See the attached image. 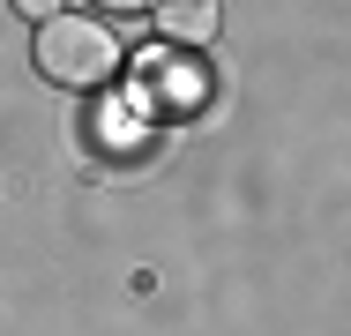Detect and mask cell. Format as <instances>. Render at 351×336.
<instances>
[{
    "mask_svg": "<svg viewBox=\"0 0 351 336\" xmlns=\"http://www.w3.org/2000/svg\"><path fill=\"white\" fill-rule=\"evenodd\" d=\"M30 60H38L45 82H60V90H97V82L120 75V38H112L97 15H53V23H38Z\"/></svg>",
    "mask_w": 351,
    "mask_h": 336,
    "instance_id": "cell-1",
    "label": "cell"
},
{
    "mask_svg": "<svg viewBox=\"0 0 351 336\" xmlns=\"http://www.w3.org/2000/svg\"><path fill=\"white\" fill-rule=\"evenodd\" d=\"M149 15H157V38H172V45H187V53L217 38V0H157Z\"/></svg>",
    "mask_w": 351,
    "mask_h": 336,
    "instance_id": "cell-2",
    "label": "cell"
},
{
    "mask_svg": "<svg viewBox=\"0 0 351 336\" xmlns=\"http://www.w3.org/2000/svg\"><path fill=\"white\" fill-rule=\"evenodd\" d=\"M15 15H30V23H53V15H68V0H8Z\"/></svg>",
    "mask_w": 351,
    "mask_h": 336,
    "instance_id": "cell-3",
    "label": "cell"
},
{
    "mask_svg": "<svg viewBox=\"0 0 351 336\" xmlns=\"http://www.w3.org/2000/svg\"><path fill=\"white\" fill-rule=\"evenodd\" d=\"M97 8H105V15H149L157 0H97Z\"/></svg>",
    "mask_w": 351,
    "mask_h": 336,
    "instance_id": "cell-4",
    "label": "cell"
}]
</instances>
